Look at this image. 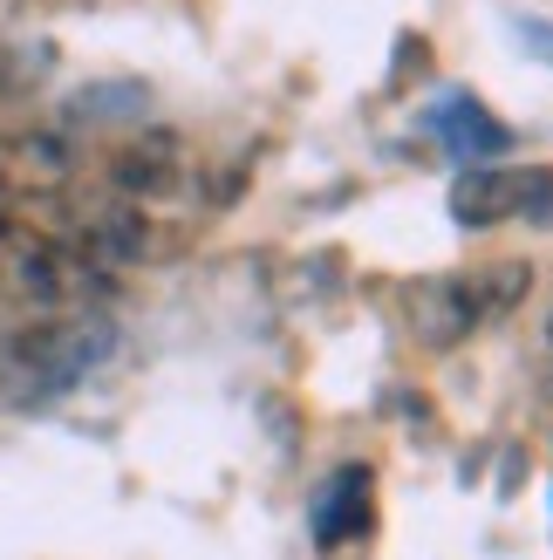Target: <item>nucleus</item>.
Here are the masks:
<instances>
[{
    "mask_svg": "<svg viewBox=\"0 0 553 560\" xmlns=\"http://www.w3.org/2000/svg\"><path fill=\"white\" fill-rule=\"evenodd\" d=\"M109 349V328L103 322H42V328H27L8 342V370L21 383H42V389H62L75 383L90 362Z\"/></svg>",
    "mask_w": 553,
    "mask_h": 560,
    "instance_id": "obj_1",
    "label": "nucleus"
},
{
    "mask_svg": "<svg viewBox=\"0 0 553 560\" xmlns=\"http://www.w3.org/2000/svg\"><path fill=\"white\" fill-rule=\"evenodd\" d=\"M410 307V335H417L424 349H458L464 335H479V307L464 294V273H437V280H417V288L403 294Z\"/></svg>",
    "mask_w": 553,
    "mask_h": 560,
    "instance_id": "obj_2",
    "label": "nucleus"
},
{
    "mask_svg": "<svg viewBox=\"0 0 553 560\" xmlns=\"http://www.w3.org/2000/svg\"><path fill=\"white\" fill-rule=\"evenodd\" d=\"M513 212H519V172H506V164H472V172L451 185L458 226H506Z\"/></svg>",
    "mask_w": 553,
    "mask_h": 560,
    "instance_id": "obj_3",
    "label": "nucleus"
},
{
    "mask_svg": "<svg viewBox=\"0 0 553 560\" xmlns=\"http://www.w3.org/2000/svg\"><path fill=\"white\" fill-rule=\"evenodd\" d=\"M117 185L137 191V199H157V191H178L185 185V164L172 137H137V144L117 151Z\"/></svg>",
    "mask_w": 553,
    "mask_h": 560,
    "instance_id": "obj_4",
    "label": "nucleus"
},
{
    "mask_svg": "<svg viewBox=\"0 0 553 560\" xmlns=\"http://www.w3.org/2000/svg\"><path fill=\"white\" fill-rule=\"evenodd\" d=\"M527 288H533V267H527V260H492V267H479V273H464V294H472L479 322L513 315Z\"/></svg>",
    "mask_w": 553,
    "mask_h": 560,
    "instance_id": "obj_5",
    "label": "nucleus"
},
{
    "mask_svg": "<svg viewBox=\"0 0 553 560\" xmlns=\"http://www.w3.org/2000/svg\"><path fill=\"white\" fill-rule=\"evenodd\" d=\"M513 219L553 226V172H546V164H527V172H519V212Z\"/></svg>",
    "mask_w": 553,
    "mask_h": 560,
    "instance_id": "obj_6",
    "label": "nucleus"
},
{
    "mask_svg": "<svg viewBox=\"0 0 553 560\" xmlns=\"http://www.w3.org/2000/svg\"><path fill=\"white\" fill-rule=\"evenodd\" d=\"M527 42H533V48H546V62H553V27H540V21H533V27H527Z\"/></svg>",
    "mask_w": 553,
    "mask_h": 560,
    "instance_id": "obj_7",
    "label": "nucleus"
},
{
    "mask_svg": "<svg viewBox=\"0 0 553 560\" xmlns=\"http://www.w3.org/2000/svg\"><path fill=\"white\" fill-rule=\"evenodd\" d=\"M0 206H8V172H0Z\"/></svg>",
    "mask_w": 553,
    "mask_h": 560,
    "instance_id": "obj_8",
    "label": "nucleus"
}]
</instances>
